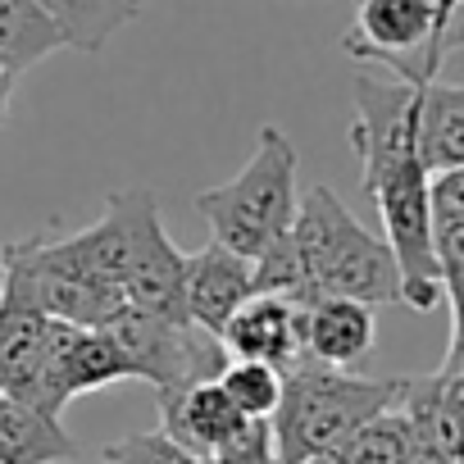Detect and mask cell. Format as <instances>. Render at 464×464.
<instances>
[{"label": "cell", "mask_w": 464, "mask_h": 464, "mask_svg": "<svg viewBox=\"0 0 464 464\" xmlns=\"http://www.w3.org/2000/svg\"><path fill=\"white\" fill-rule=\"evenodd\" d=\"M296 146L283 128L265 123L256 137L251 160L237 178H227L196 196V214L214 227V242L256 260L274 237L292 227L296 218Z\"/></svg>", "instance_id": "obj_3"}, {"label": "cell", "mask_w": 464, "mask_h": 464, "mask_svg": "<svg viewBox=\"0 0 464 464\" xmlns=\"http://www.w3.org/2000/svg\"><path fill=\"white\" fill-rule=\"evenodd\" d=\"M37 5L64 33V46L69 51L101 55L146 10V0H37Z\"/></svg>", "instance_id": "obj_13"}, {"label": "cell", "mask_w": 464, "mask_h": 464, "mask_svg": "<svg viewBox=\"0 0 464 464\" xmlns=\"http://www.w3.org/2000/svg\"><path fill=\"white\" fill-rule=\"evenodd\" d=\"M305 305L287 296H251L223 328V346L232 360H260L274 369H296L305 360Z\"/></svg>", "instance_id": "obj_8"}, {"label": "cell", "mask_w": 464, "mask_h": 464, "mask_svg": "<svg viewBox=\"0 0 464 464\" xmlns=\"http://www.w3.org/2000/svg\"><path fill=\"white\" fill-rule=\"evenodd\" d=\"M401 464H459V459H455L446 446H437V441H428V437H414Z\"/></svg>", "instance_id": "obj_22"}, {"label": "cell", "mask_w": 464, "mask_h": 464, "mask_svg": "<svg viewBox=\"0 0 464 464\" xmlns=\"http://www.w3.org/2000/svg\"><path fill=\"white\" fill-rule=\"evenodd\" d=\"M419 150L428 173L464 169V87H446V82L423 87Z\"/></svg>", "instance_id": "obj_15"}, {"label": "cell", "mask_w": 464, "mask_h": 464, "mask_svg": "<svg viewBox=\"0 0 464 464\" xmlns=\"http://www.w3.org/2000/svg\"><path fill=\"white\" fill-rule=\"evenodd\" d=\"M101 328L123 346V355L132 360V373L146 378L155 392L209 382L232 360L223 337H214V333H205L196 324H178V319H164L155 310L128 305V301Z\"/></svg>", "instance_id": "obj_5"}, {"label": "cell", "mask_w": 464, "mask_h": 464, "mask_svg": "<svg viewBox=\"0 0 464 464\" xmlns=\"http://www.w3.org/2000/svg\"><path fill=\"white\" fill-rule=\"evenodd\" d=\"M251 269H256V296L310 301V283H305V269H301V256H296V242H292V227L251 260Z\"/></svg>", "instance_id": "obj_19"}, {"label": "cell", "mask_w": 464, "mask_h": 464, "mask_svg": "<svg viewBox=\"0 0 464 464\" xmlns=\"http://www.w3.org/2000/svg\"><path fill=\"white\" fill-rule=\"evenodd\" d=\"M256 296V269L246 256L227 251L223 242H209L187 256V319L214 337L232 324L246 301Z\"/></svg>", "instance_id": "obj_9"}, {"label": "cell", "mask_w": 464, "mask_h": 464, "mask_svg": "<svg viewBox=\"0 0 464 464\" xmlns=\"http://www.w3.org/2000/svg\"><path fill=\"white\" fill-rule=\"evenodd\" d=\"M410 378H364L342 373L319 360H301L283 373V401L274 410V441L283 464H314L360 423L382 410H396Z\"/></svg>", "instance_id": "obj_2"}, {"label": "cell", "mask_w": 464, "mask_h": 464, "mask_svg": "<svg viewBox=\"0 0 464 464\" xmlns=\"http://www.w3.org/2000/svg\"><path fill=\"white\" fill-rule=\"evenodd\" d=\"M205 464H214V459H205Z\"/></svg>", "instance_id": "obj_27"}, {"label": "cell", "mask_w": 464, "mask_h": 464, "mask_svg": "<svg viewBox=\"0 0 464 464\" xmlns=\"http://www.w3.org/2000/svg\"><path fill=\"white\" fill-rule=\"evenodd\" d=\"M410 441H414V428H410L405 410L396 405V410H382L369 423H360L346 441H337L314 464H401Z\"/></svg>", "instance_id": "obj_17"}, {"label": "cell", "mask_w": 464, "mask_h": 464, "mask_svg": "<svg viewBox=\"0 0 464 464\" xmlns=\"http://www.w3.org/2000/svg\"><path fill=\"white\" fill-rule=\"evenodd\" d=\"M132 373V360L123 355V346L105 333V328H73L69 351H64V382L69 396H87L101 387H114Z\"/></svg>", "instance_id": "obj_16"}, {"label": "cell", "mask_w": 464, "mask_h": 464, "mask_svg": "<svg viewBox=\"0 0 464 464\" xmlns=\"http://www.w3.org/2000/svg\"><path fill=\"white\" fill-rule=\"evenodd\" d=\"M123 301L141 305V310H155L164 319L191 324L187 319V251H178L173 237L164 232L155 200L141 209L137 256H132V269L123 278Z\"/></svg>", "instance_id": "obj_7"}, {"label": "cell", "mask_w": 464, "mask_h": 464, "mask_svg": "<svg viewBox=\"0 0 464 464\" xmlns=\"http://www.w3.org/2000/svg\"><path fill=\"white\" fill-rule=\"evenodd\" d=\"M464 46V10L446 0H355L342 51L396 82L432 87L441 64Z\"/></svg>", "instance_id": "obj_4"}, {"label": "cell", "mask_w": 464, "mask_h": 464, "mask_svg": "<svg viewBox=\"0 0 464 464\" xmlns=\"http://www.w3.org/2000/svg\"><path fill=\"white\" fill-rule=\"evenodd\" d=\"M292 242L310 283V301L319 296H346L364 305H392L401 301V269L382 237L355 223V214L342 205V196L324 182H314L292 218Z\"/></svg>", "instance_id": "obj_1"}, {"label": "cell", "mask_w": 464, "mask_h": 464, "mask_svg": "<svg viewBox=\"0 0 464 464\" xmlns=\"http://www.w3.org/2000/svg\"><path fill=\"white\" fill-rule=\"evenodd\" d=\"M105 464H205V459L187 450L182 441H173L164 428H150V432H132L105 446Z\"/></svg>", "instance_id": "obj_20"}, {"label": "cell", "mask_w": 464, "mask_h": 464, "mask_svg": "<svg viewBox=\"0 0 464 464\" xmlns=\"http://www.w3.org/2000/svg\"><path fill=\"white\" fill-rule=\"evenodd\" d=\"M428 205H432V232H455L464 227V169H441L428 182Z\"/></svg>", "instance_id": "obj_21"}, {"label": "cell", "mask_w": 464, "mask_h": 464, "mask_svg": "<svg viewBox=\"0 0 464 464\" xmlns=\"http://www.w3.org/2000/svg\"><path fill=\"white\" fill-rule=\"evenodd\" d=\"M446 5H450V10H464V0H446Z\"/></svg>", "instance_id": "obj_25"}, {"label": "cell", "mask_w": 464, "mask_h": 464, "mask_svg": "<svg viewBox=\"0 0 464 464\" xmlns=\"http://www.w3.org/2000/svg\"><path fill=\"white\" fill-rule=\"evenodd\" d=\"M73 437L60 414H46L28 401L0 396V464H55L73 459Z\"/></svg>", "instance_id": "obj_12"}, {"label": "cell", "mask_w": 464, "mask_h": 464, "mask_svg": "<svg viewBox=\"0 0 464 464\" xmlns=\"http://www.w3.org/2000/svg\"><path fill=\"white\" fill-rule=\"evenodd\" d=\"M0 396H5V387H0Z\"/></svg>", "instance_id": "obj_26"}, {"label": "cell", "mask_w": 464, "mask_h": 464, "mask_svg": "<svg viewBox=\"0 0 464 464\" xmlns=\"http://www.w3.org/2000/svg\"><path fill=\"white\" fill-rule=\"evenodd\" d=\"M55 51H64V33L37 0H0V60L14 78L37 69Z\"/></svg>", "instance_id": "obj_14"}, {"label": "cell", "mask_w": 464, "mask_h": 464, "mask_svg": "<svg viewBox=\"0 0 464 464\" xmlns=\"http://www.w3.org/2000/svg\"><path fill=\"white\" fill-rule=\"evenodd\" d=\"M155 196L146 187L137 191H110L105 196V214L73 232V237H42V251L46 260L73 269V274H87L96 283H110V287H123L128 269H132V256H137V227H141V209L150 205Z\"/></svg>", "instance_id": "obj_6"}, {"label": "cell", "mask_w": 464, "mask_h": 464, "mask_svg": "<svg viewBox=\"0 0 464 464\" xmlns=\"http://www.w3.org/2000/svg\"><path fill=\"white\" fill-rule=\"evenodd\" d=\"M242 423H246V414L232 405V396L218 387V378L160 392V428L173 441H182L187 450H196L200 459H209Z\"/></svg>", "instance_id": "obj_10"}, {"label": "cell", "mask_w": 464, "mask_h": 464, "mask_svg": "<svg viewBox=\"0 0 464 464\" xmlns=\"http://www.w3.org/2000/svg\"><path fill=\"white\" fill-rule=\"evenodd\" d=\"M14 73L5 69V64H0V123H5V114H10V96H14Z\"/></svg>", "instance_id": "obj_23"}, {"label": "cell", "mask_w": 464, "mask_h": 464, "mask_svg": "<svg viewBox=\"0 0 464 464\" xmlns=\"http://www.w3.org/2000/svg\"><path fill=\"white\" fill-rule=\"evenodd\" d=\"M0 287H5V256H0Z\"/></svg>", "instance_id": "obj_24"}, {"label": "cell", "mask_w": 464, "mask_h": 464, "mask_svg": "<svg viewBox=\"0 0 464 464\" xmlns=\"http://www.w3.org/2000/svg\"><path fill=\"white\" fill-rule=\"evenodd\" d=\"M218 387L246 419H274L283 401V369L260 364V360H227V369L218 373Z\"/></svg>", "instance_id": "obj_18"}, {"label": "cell", "mask_w": 464, "mask_h": 464, "mask_svg": "<svg viewBox=\"0 0 464 464\" xmlns=\"http://www.w3.org/2000/svg\"><path fill=\"white\" fill-rule=\"evenodd\" d=\"M373 337H378V319H373V305L364 301L319 296L305 305V360L346 369L373 351Z\"/></svg>", "instance_id": "obj_11"}]
</instances>
